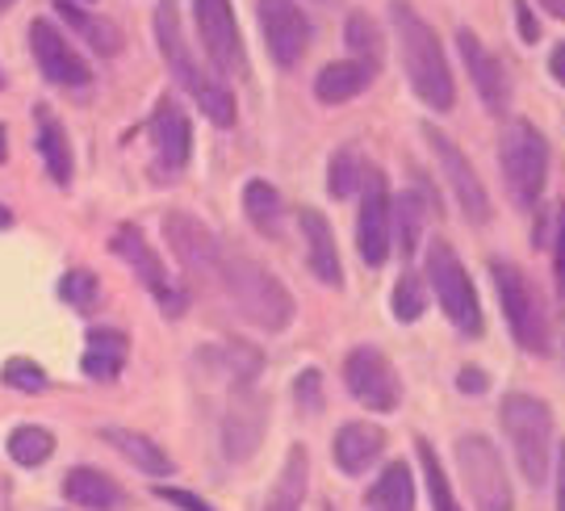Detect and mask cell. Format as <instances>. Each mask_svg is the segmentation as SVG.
<instances>
[{
    "mask_svg": "<svg viewBox=\"0 0 565 511\" xmlns=\"http://www.w3.org/2000/svg\"><path fill=\"white\" fill-rule=\"evenodd\" d=\"M390 18H394V34H398V55H403V72L415 97L431 109H452L457 102V84H452V72H448L445 46L436 39V30L427 25L406 0H394L390 4Z\"/></svg>",
    "mask_w": 565,
    "mask_h": 511,
    "instance_id": "obj_1",
    "label": "cell"
},
{
    "mask_svg": "<svg viewBox=\"0 0 565 511\" xmlns=\"http://www.w3.org/2000/svg\"><path fill=\"white\" fill-rule=\"evenodd\" d=\"M541 4H545L553 18H565V0H541Z\"/></svg>",
    "mask_w": 565,
    "mask_h": 511,
    "instance_id": "obj_46",
    "label": "cell"
},
{
    "mask_svg": "<svg viewBox=\"0 0 565 511\" xmlns=\"http://www.w3.org/2000/svg\"><path fill=\"white\" fill-rule=\"evenodd\" d=\"M390 239H394V198L390 184L373 168L361 184V219H356V247L369 268H382L390 260Z\"/></svg>",
    "mask_w": 565,
    "mask_h": 511,
    "instance_id": "obj_9",
    "label": "cell"
},
{
    "mask_svg": "<svg viewBox=\"0 0 565 511\" xmlns=\"http://www.w3.org/2000/svg\"><path fill=\"white\" fill-rule=\"evenodd\" d=\"M415 449H419V466H424V482H427V494H431V508L436 511H461L457 508V494H452V487H448V473L440 470L436 449H431L427 440H419Z\"/></svg>",
    "mask_w": 565,
    "mask_h": 511,
    "instance_id": "obj_35",
    "label": "cell"
},
{
    "mask_svg": "<svg viewBox=\"0 0 565 511\" xmlns=\"http://www.w3.org/2000/svg\"><path fill=\"white\" fill-rule=\"evenodd\" d=\"M243 214H247V223L256 226L260 235H273L277 223H281V193H277V184L260 181V177L243 184Z\"/></svg>",
    "mask_w": 565,
    "mask_h": 511,
    "instance_id": "obj_30",
    "label": "cell"
},
{
    "mask_svg": "<svg viewBox=\"0 0 565 511\" xmlns=\"http://www.w3.org/2000/svg\"><path fill=\"white\" fill-rule=\"evenodd\" d=\"M457 386H461V394H482L490 386V377H486L482 369H461L457 373Z\"/></svg>",
    "mask_w": 565,
    "mask_h": 511,
    "instance_id": "obj_42",
    "label": "cell"
},
{
    "mask_svg": "<svg viewBox=\"0 0 565 511\" xmlns=\"http://www.w3.org/2000/svg\"><path fill=\"white\" fill-rule=\"evenodd\" d=\"M302 239H306V265H310V273L323 286H343L340 247H335L331 223H327L319 210H302Z\"/></svg>",
    "mask_w": 565,
    "mask_h": 511,
    "instance_id": "obj_21",
    "label": "cell"
},
{
    "mask_svg": "<svg viewBox=\"0 0 565 511\" xmlns=\"http://www.w3.org/2000/svg\"><path fill=\"white\" fill-rule=\"evenodd\" d=\"M490 277H494V289H499V302H503L507 328L520 340V348L527 352H545L548 348V319L545 307H541V294L527 281V273L511 260H494L490 265Z\"/></svg>",
    "mask_w": 565,
    "mask_h": 511,
    "instance_id": "obj_6",
    "label": "cell"
},
{
    "mask_svg": "<svg viewBox=\"0 0 565 511\" xmlns=\"http://www.w3.org/2000/svg\"><path fill=\"white\" fill-rule=\"evenodd\" d=\"M557 511H565V440L557 445Z\"/></svg>",
    "mask_w": 565,
    "mask_h": 511,
    "instance_id": "obj_44",
    "label": "cell"
},
{
    "mask_svg": "<svg viewBox=\"0 0 565 511\" xmlns=\"http://www.w3.org/2000/svg\"><path fill=\"white\" fill-rule=\"evenodd\" d=\"M427 286L440 298V307H445V315L457 323V331L482 336V307H478L473 281H469L465 265L457 260V252L448 244H440V239L427 247Z\"/></svg>",
    "mask_w": 565,
    "mask_h": 511,
    "instance_id": "obj_7",
    "label": "cell"
},
{
    "mask_svg": "<svg viewBox=\"0 0 565 511\" xmlns=\"http://www.w3.org/2000/svg\"><path fill=\"white\" fill-rule=\"evenodd\" d=\"M343 39H348V51H352V60L369 63L373 72H382V55H385V39L382 30L373 25L369 13H352L348 25H343Z\"/></svg>",
    "mask_w": 565,
    "mask_h": 511,
    "instance_id": "obj_32",
    "label": "cell"
},
{
    "mask_svg": "<svg viewBox=\"0 0 565 511\" xmlns=\"http://www.w3.org/2000/svg\"><path fill=\"white\" fill-rule=\"evenodd\" d=\"M394 231H398V247L406 256L419 247V235H424V189H406L398 210H394Z\"/></svg>",
    "mask_w": 565,
    "mask_h": 511,
    "instance_id": "obj_34",
    "label": "cell"
},
{
    "mask_svg": "<svg viewBox=\"0 0 565 511\" xmlns=\"http://www.w3.org/2000/svg\"><path fill=\"white\" fill-rule=\"evenodd\" d=\"M390 310H394V319H398V323H415V319L427 310V289L415 273H403V277H398L394 298H390Z\"/></svg>",
    "mask_w": 565,
    "mask_h": 511,
    "instance_id": "obj_36",
    "label": "cell"
},
{
    "mask_svg": "<svg viewBox=\"0 0 565 511\" xmlns=\"http://www.w3.org/2000/svg\"><path fill=\"white\" fill-rule=\"evenodd\" d=\"M163 235H168V244H172L177 265H181L189 277L218 273V252H223V244H218V239H214V235H210L193 214L172 210V214L163 219Z\"/></svg>",
    "mask_w": 565,
    "mask_h": 511,
    "instance_id": "obj_15",
    "label": "cell"
},
{
    "mask_svg": "<svg viewBox=\"0 0 565 511\" xmlns=\"http://www.w3.org/2000/svg\"><path fill=\"white\" fill-rule=\"evenodd\" d=\"M13 4H18V0H0V13H9V9H13Z\"/></svg>",
    "mask_w": 565,
    "mask_h": 511,
    "instance_id": "obj_49",
    "label": "cell"
},
{
    "mask_svg": "<svg viewBox=\"0 0 565 511\" xmlns=\"http://www.w3.org/2000/svg\"><path fill=\"white\" fill-rule=\"evenodd\" d=\"M499 164H503V181L511 189V202L515 205L541 202L548 177V147L541 139V130L527 123V118L507 123L503 143H499Z\"/></svg>",
    "mask_w": 565,
    "mask_h": 511,
    "instance_id": "obj_4",
    "label": "cell"
},
{
    "mask_svg": "<svg viewBox=\"0 0 565 511\" xmlns=\"http://www.w3.org/2000/svg\"><path fill=\"white\" fill-rule=\"evenodd\" d=\"M0 377H4V386L9 390H21V394H42L46 390V369L39 361H30V356H13V361H4L0 369Z\"/></svg>",
    "mask_w": 565,
    "mask_h": 511,
    "instance_id": "obj_37",
    "label": "cell"
},
{
    "mask_svg": "<svg viewBox=\"0 0 565 511\" xmlns=\"http://www.w3.org/2000/svg\"><path fill=\"white\" fill-rule=\"evenodd\" d=\"M30 51H34L39 72L51 84H60V88H84V84H93V67L84 63V55L72 42L63 39L55 21L46 18L30 21Z\"/></svg>",
    "mask_w": 565,
    "mask_h": 511,
    "instance_id": "obj_11",
    "label": "cell"
},
{
    "mask_svg": "<svg viewBox=\"0 0 565 511\" xmlns=\"http://www.w3.org/2000/svg\"><path fill=\"white\" fill-rule=\"evenodd\" d=\"M4 147H9V139H4V126H0V164H4Z\"/></svg>",
    "mask_w": 565,
    "mask_h": 511,
    "instance_id": "obj_48",
    "label": "cell"
},
{
    "mask_svg": "<svg viewBox=\"0 0 565 511\" xmlns=\"http://www.w3.org/2000/svg\"><path fill=\"white\" fill-rule=\"evenodd\" d=\"M548 72H553V81H562L565 84V42L548 55Z\"/></svg>",
    "mask_w": 565,
    "mask_h": 511,
    "instance_id": "obj_45",
    "label": "cell"
},
{
    "mask_svg": "<svg viewBox=\"0 0 565 511\" xmlns=\"http://www.w3.org/2000/svg\"><path fill=\"white\" fill-rule=\"evenodd\" d=\"M102 440L105 445H114V449L130 461V466H139L142 473H151V478H163V473H172V457L151 440V436H142L135 428H102Z\"/></svg>",
    "mask_w": 565,
    "mask_h": 511,
    "instance_id": "obj_25",
    "label": "cell"
},
{
    "mask_svg": "<svg viewBox=\"0 0 565 511\" xmlns=\"http://www.w3.org/2000/svg\"><path fill=\"white\" fill-rule=\"evenodd\" d=\"M457 470L473 508L478 511H515V494H511V478H507L503 453L494 449V440L482 432H469L457 440Z\"/></svg>",
    "mask_w": 565,
    "mask_h": 511,
    "instance_id": "obj_5",
    "label": "cell"
},
{
    "mask_svg": "<svg viewBox=\"0 0 565 511\" xmlns=\"http://www.w3.org/2000/svg\"><path fill=\"white\" fill-rule=\"evenodd\" d=\"M51 453H55V436L39 424H18V428L9 432V457L25 466V470H34L42 461H51Z\"/></svg>",
    "mask_w": 565,
    "mask_h": 511,
    "instance_id": "obj_33",
    "label": "cell"
},
{
    "mask_svg": "<svg viewBox=\"0 0 565 511\" xmlns=\"http://www.w3.org/2000/svg\"><path fill=\"white\" fill-rule=\"evenodd\" d=\"M553 273H557V289L565 294V214L557 226V244H553Z\"/></svg>",
    "mask_w": 565,
    "mask_h": 511,
    "instance_id": "obj_43",
    "label": "cell"
},
{
    "mask_svg": "<svg viewBox=\"0 0 565 511\" xmlns=\"http://www.w3.org/2000/svg\"><path fill=\"white\" fill-rule=\"evenodd\" d=\"M156 39H160L163 63H168L172 81L181 84V88H189V93H193V102H198L214 81L202 72V63H198L193 46H189V39H184L177 0H160V4H156Z\"/></svg>",
    "mask_w": 565,
    "mask_h": 511,
    "instance_id": "obj_12",
    "label": "cell"
},
{
    "mask_svg": "<svg viewBox=\"0 0 565 511\" xmlns=\"http://www.w3.org/2000/svg\"><path fill=\"white\" fill-rule=\"evenodd\" d=\"M343 382L352 390V398L369 411H394L403 403L398 369L390 365V356L377 348H352L343 361Z\"/></svg>",
    "mask_w": 565,
    "mask_h": 511,
    "instance_id": "obj_8",
    "label": "cell"
},
{
    "mask_svg": "<svg viewBox=\"0 0 565 511\" xmlns=\"http://www.w3.org/2000/svg\"><path fill=\"white\" fill-rule=\"evenodd\" d=\"M369 503H377V511H415V478L406 461H390L377 478V487L369 491Z\"/></svg>",
    "mask_w": 565,
    "mask_h": 511,
    "instance_id": "obj_29",
    "label": "cell"
},
{
    "mask_svg": "<svg viewBox=\"0 0 565 511\" xmlns=\"http://www.w3.org/2000/svg\"><path fill=\"white\" fill-rule=\"evenodd\" d=\"M193 21H198V34H202L205 60L214 63L218 72H239L243 39L231 0H193Z\"/></svg>",
    "mask_w": 565,
    "mask_h": 511,
    "instance_id": "obj_14",
    "label": "cell"
},
{
    "mask_svg": "<svg viewBox=\"0 0 565 511\" xmlns=\"http://www.w3.org/2000/svg\"><path fill=\"white\" fill-rule=\"evenodd\" d=\"M34 123H39V135H34V143H39V156L46 172H51V181L55 184H72V143H67V130L60 126V118L39 105L34 109Z\"/></svg>",
    "mask_w": 565,
    "mask_h": 511,
    "instance_id": "obj_24",
    "label": "cell"
},
{
    "mask_svg": "<svg viewBox=\"0 0 565 511\" xmlns=\"http://www.w3.org/2000/svg\"><path fill=\"white\" fill-rule=\"evenodd\" d=\"M147 130H151V147H156V160H160L163 172H181L193 156V123H189L184 105L177 97H163Z\"/></svg>",
    "mask_w": 565,
    "mask_h": 511,
    "instance_id": "obj_16",
    "label": "cell"
},
{
    "mask_svg": "<svg viewBox=\"0 0 565 511\" xmlns=\"http://www.w3.org/2000/svg\"><path fill=\"white\" fill-rule=\"evenodd\" d=\"M364 177H369V168H364V160L356 156V147H340V151L331 156V164H327V193H331L335 202L356 198Z\"/></svg>",
    "mask_w": 565,
    "mask_h": 511,
    "instance_id": "obj_31",
    "label": "cell"
},
{
    "mask_svg": "<svg viewBox=\"0 0 565 511\" xmlns=\"http://www.w3.org/2000/svg\"><path fill=\"white\" fill-rule=\"evenodd\" d=\"M373 76H377V72H373L369 63L335 60L315 76V97L323 105H343V102H352V97H361L364 88L373 84Z\"/></svg>",
    "mask_w": 565,
    "mask_h": 511,
    "instance_id": "obj_22",
    "label": "cell"
},
{
    "mask_svg": "<svg viewBox=\"0 0 565 511\" xmlns=\"http://www.w3.org/2000/svg\"><path fill=\"white\" fill-rule=\"evenodd\" d=\"M264 440V403L260 394H252V386H239V398L231 403L223 424V449L231 461H243L260 449Z\"/></svg>",
    "mask_w": 565,
    "mask_h": 511,
    "instance_id": "obj_19",
    "label": "cell"
},
{
    "mask_svg": "<svg viewBox=\"0 0 565 511\" xmlns=\"http://www.w3.org/2000/svg\"><path fill=\"white\" fill-rule=\"evenodd\" d=\"M0 84H4V76H0Z\"/></svg>",
    "mask_w": 565,
    "mask_h": 511,
    "instance_id": "obj_50",
    "label": "cell"
},
{
    "mask_svg": "<svg viewBox=\"0 0 565 511\" xmlns=\"http://www.w3.org/2000/svg\"><path fill=\"white\" fill-rule=\"evenodd\" d=\"M457 46H461L465 67H469V81H473V88H478L482 105L490 109V114H507V97H511V88H507L503 63L486 51V42L478 39L473 30H461V34H457Z\"/></svg>",
    "mask_w": 565,
    "mask_h": 511,
    "instance_id": "obj_17",
    "label": "cell"
},
{
    "mask_svg": "<svg viewBox=\"0 0 565 511\" xmlns=\"http://www.w3.org/2000/svg\"><path fill=\"white\" fill-rule=\"evenodd\" d=\"M60 18L76 30V34H84L88 39V46L97 51V55H118L121 51V30L114 25V21L105 18H93V13H84L76 0H60Z\"/></svg>",
    "mask_w": 565,
    "mask_h": 511,
    "instance_id": "obj_27",
    "label": "cell"
},
{
    "mask_svg": "<svg viewBox=\"0 0 565 511\" xmlns=\"http://www.w3.org/2000/svg\"><path fill=\"white\" fill-rule=\"evenodd\" d=\"M515 21H520V39L524 42L541 39V21H536V13L527 9V0H515Z\"/></svg>",
    "mask_w": 565,
    "mask_h": 511,
    "instance_id": "obj_41",
    "label": "cell"
},
{
    "mask_svg": "<svg viewBox=\"0 0 565 511\" xmlns=\"http://www.w3.org/2000/svg\"><path fill=\"white\" fill-rule=\"evenodd\" d=\"M63 494H67L72 503L88 508V511H114L121 503L118 482L102 470H88V466L67 470V478H63Z\"/></svg>",
    "mask_w": 565,
    "mask_h": 511,
    "instance_id": "obj_26",
    "label": "cell"
},
{
    "mask_svg": "<svg viewBox=\"0 0 565 511\" xmlns=\"http://www.w3.org/2000/svg\"><path fill=\"white\" fill-rule=\"evenodd\" d=\"M306 473H310V466H306V449H302V445H294V449H289V457H285L277 487H273L268 503H264V511H302Z\"/></svg>",
    "mask_w": 565,
    "mask_h": 511,
    "instance_id": "obj_28",
    "label": "cell"
},
{
    "mask_svg": "<svg viewBox=\"0 0 565 511\" xmlns=\"http://www.w3.org/2000/svg\"><path fill=\"white\" fill-rule=\"evenodd\" d=\"M424 139L427 147L440 156V168H445V181L448 189H452V198H457V205H461V214L469 219V223H490V214H494V205H490V198H486L482 181H478V172H473V164L465 160V151L452 139H448L445 130L436 123H424Z\"/></svg>",
    "mask_w": 565,
    "mask_h": 511,
    "instance_id": "obj_10",
    "label": "cell"
},
{
    "mask_svg": "<svg viewBox=\"0 0 565 511\" xmlns=\"http://www.w3.org/2000/svg\"><path fill=\"white\" fill-rule=\"evenodd\" d=\"M130 356V340L114 328H93L88 331V348H84V373L93 382H114Z\"/></svg>",
    "mask_w": 565,
    "mask_h": 511,
    "instance_id": "obj_23",
    "label": "cell"
},
{
    "mask_svg": "<svg viewBox=\"0 0 565 511\" xmlns=\"http://www.w3.org/2000/svg\"><path fill=\"white\" fill-rule=\"evenodd\" d=\"M260 30H264V46L277 67H294V63L306 55L310 46V21L306 13L294 4V0H260Z\"/></svg>",
    "mask_w": 565,
    "mask_h": 511,
    "instance_id": "obj_13",
    "label": "cell"
},
{
    "mask_svg": "<svg viewBox=\"0 0 565 511\" xmlns=\"http://www.w3.org/2000/svg\"><path fill=\"white\" fill-rule=\"evenodd\" d=\"M76 4H81V0H76Z\"/></svg>",
    "mask_w": 565,
    "mask_h": 511,
    "instance_id": "obj_51",
    "label": "cell"
},
{
    "mask_svg": "<svg viewBox=\"0 0 565 511\" xmlns=\"http://www.w3.org/2000/svg\"><path fill=\"white\" fill-rule=\"evenodd\" d=\"M4 226H13V214H9V205H0V231Z\"/></svg>",
    "mask_w": 565,
    "mask_h": 511,
    "instance_id": "obj_47",
    "label": "cell"
},
{
    "mask_svg": "<svg viewBox=\"0 0 565 511\" xmlns=\"http://www.w3.org/2000/svg\"><path fill=\"white\" fill-rule=\"evenodd\" d=\"M218 277H223L226 298L239 307V315L247 323H256L264 331H285L294 323V310H298L294 307V294L260 260L223 247L218 252Z\"/></svg>",
    "mask_w": 565,
    "mask_h": 511,
    "instance_id": "obj_2",
    "label": "cell"
},
{
    "mask_svg": "<svg viewBox=\"0 0 565 511\" xmlns=\"http://www.w3.org/2000/svg\"><path fill=\"white\" fill-rule=\"evenodd\" d=\"M499 419H503V432L515 449V461L532 487H541L548 473V440H553V411L548 403L532 398V394H507L499 403Z\"/></svg>",
    "mask_w": 565,
    "mask_h": 511,
    "instance_id": "obj_3",
    "label": "cell"
},
{
    "mask_svg": "<svg viewBox=\"0 0 565 511\" xmlns=\"http://www.w3.org/2000/svg\"><path fill=\"white\" fill-rule=\"evenodd\" d=\"M60 298L76 310H93L97 298H102V286H97V277H93L88 268H72L60 281Z\"/></svg>",
    "mask_w": 565,
    "mask_h": 511,
    "instance_id": "obj_38",
    "label": "cell"
},
{
    "mask_svg": "<svg viewBox=\"0 0 565 511\" xmlns=\"http://www.w3.org/2000/svg\"><path fill=\"white\" fill-rule=\"evenodd\" d=\"M294 398H298V407L302 411L319 415V411H323V373H319V369L298 373V382H294Z\"/></svg>",
    "mask_w": 565,
    "mask_h": 511,
    "instance_id": "obj_39",
    "label": "cell"
},
{
    "mask_svg": "<svg viewBox=\"0 0 565 511\" xmlns=\"http://www.w3.org/2000/svg\"><path fill=\"white\" fill-rule=\"evenodd\" d=\"M156 494H160L163 503H172V508H181V511H214L205 499H198V494L184 491V487H156Z\"/></svg>",
    "mask_w": 565,
    "mask_h": 511,
    "instance_id": "obj_40",
    "label": "cell"
},
{
    "mask_svg": "<svg viewBox=\"0 0 565 511\" xmlns=\"http://www.w3.org/2000/svg\"><path fill=\"white\" fill-rule=\"evenodd\" d=\"M385 453V432L377 424H343L331 440V457H335V470L343 473H364L377 457Z\"/></svg>",
    "mask_w": 565,
    "mask_h": 511,
    "instance_id": "obj_20",
    "label": "cell"
},
{
    "mask_svg": "<svg viewBox=\"0 0 565 511\" xmlns=\"http://www.w3.org/2000/svg\"><path fill=\"white\" fill-rule=\"evenodd\" d=\"M109 247H114V256H118L121 265L130 268L135 277H139L142 289H151L156 298H168L172 289H168V273H163V260L151 252V244H147V235H142L135 223H121L118 231H114V239H109Z\"/></svg>",
    "mask_w": 565,
    "mask_h": 511,
    "instance_id": "obj_18",
    "label": "cell"
}]
</instances>
